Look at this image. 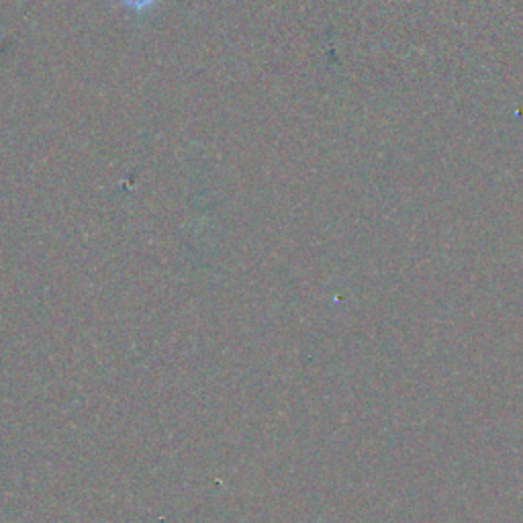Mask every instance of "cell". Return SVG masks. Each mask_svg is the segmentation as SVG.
<instances>
[{
    "label": "cell",
    "instance_id": "1",
    "mask_svg": "<svg viewBox=\"0 0 523 523\" xmlns=\"http://www.w3.org/2000/svg\"><path fill=\"white\" fill-rule=\"evenodd\" d=\"M156 0H121V5H125L127 9L135 11V13H144L150 7H154Z\"/></svg>",
    "mask_w": 523,
    "mask_h": 523
}]
</instances>
